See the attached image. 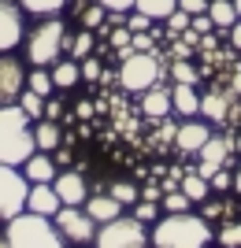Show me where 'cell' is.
Masks as SVG:
<instances>
[{"mask_svg":"<svg viewBox=\"0 0 241 248\" xmlns=\"http://www.w3.org/2000/svg\"><path fill=\"white\" fill-rule=\"evenodd\" d=\"M234 8H238V19H241V0H234Z\"/></svg>","mask_w":241,"mask_h":248,"instance_id":"f907efd6","label":"cell"},{"mask_svg":"<svg viewBox=\"0 0 241 248\" xmlns=\"http://www.w3.org/2000/svg\"><path fill=\"white\" fill-rule=\"evenodd\" d=\"M22 45H26V63H33V67H52V63H60L63 52L71 48V33L63 26V19L45 15V22L33 26Z\"/></svg>","mask_w":241,"mask_h":248,"instance_id":"3957f363","label":"cell"},{"mask_svg":"<svg viewBox=\"0 0 241 248\" xmlns=\"http://www.w3.org/2000/svg\"><path fill=\"white\" fill-rule=\"evenodd\" d=\"M204 218H208V222L211 218H226V204H223V200H211V204L204 207Z\"/></svg>","mask_w":241,"mask_h":248,"instance_id":"7bdbcfd3","label":"cell"},{"mask_svg":"<svg viewBox=\"0 0 241 248\" xmlns=\"http://www.w3.org/2000/svg\"><path fill=\"white\" fill-rule=\"evenodd\" d=\"M211 189H215V193H226V189H234V174L226 170V167L211 174Z\"/></svg>","mask_w":241,"mask_h":248,"instance_id":"74e56055","label":"cell"},{"mask_svg":"<svg viewBox=\"0 0 241 248\" xmlns=\"http://www.w3.org/2000/svg\"><path fill=\"white\" fill-rule=\"evenodd\" d=\"M171 78H175V82H182V85H197V82H200L197 67H189V63H182V60L171 63Z\"/></svg>","mask_w":241,"mask_h":248,"instance_id":"d6a6232c","label":"cell"},{"mask_svg":"<svg viewBox=\"0 0 241 248\" xmlns=\"http://www.w3.org/2000/svg\"><path fill=\"white\" fill-rule=\"evenodd\" d=\"M89 115H93V104L82 100V104H78V119H89Z\"/></svg>","mask_w":241,"mask_h":248,"instance_id":"7dc6e473","label":"cell"},{"mask_svg":"<svg viewBox=\"0 0 241 248\" xmlns=\"http://www.w3.org/2000/svg\"><path fill=\"white\" fill-rule=\"evenodd\" d=\"M171 104H175V115H182V119L200 115V93H197V85L175 82V89H171Z\"/></svg>","mask_w":241,"mask_h":248,"instance_id":"e0dca14e","label":"cell"},{"mask_svg":"<svg viewBox=\"0 0 241 248\" xmlns=\"http://www.w3.org/2000/svg\"><path fill=\"white\" fill-rule=\"evenodd\" d=\"M134 218H141L145 226H148V222H156V218H160L156 200H137V204H134Z\"/></svg>","mask_w":241,"mask_h":248,"instance_id":"d590c367","label":"cell"},{"mask_svg":"<svg viewBox=\"0 0 241 248\" xmlns=\"http://www.w3.org/2000/svg\"><path fill=\"white\" fill-rule=\"evenodd\" d=\"M82 78H85V82L104 78V67H100V60H96V56H85V60H82Z\"/></svg>","mask_w":241,"mask_h":248,"instance_id":"8d00e7d4","label":"cell"},{"mask_svg":"<svg viewBox=\"0 0 241 248\" xmlns=\"http://www.w3.org/2000/svg\"><path fill=\"white\" fill-rule=\"evenodd\" d=\"M230 152H234V141H226V137H208L204 141V148H200V167H197V174H204L211 182V174L215 170H223V167L230 163Z\"/></svg>","mask_w":241,"mask_h":248,"instance_id":"8fae6325","label":"cell"},{"mask_svg":"<svg viewBox=\"0 0 241 248\" xmlns=\"http://www.w3.org/2000/svg\"><path fill=\"white\" fill-rule=\"evenodd\" d=\"M60 115H63V100H56V96H45V119H52V123H56Z\"/></svg>","mask_w":241,"mask_h":248,"instance_id":"b9f144b4","label":"cell"},{"mask_svg":"<svg viewBox=\"0 0 241 248\" xmlns=\"http://www.w3.org/2000/svg\"><path fill=\"white\" fill-rule=\"evenodd\" d=\"M208 137H211L208 123H182L178 130H175V148H178L182 155H197Z\"/></svg>","mask_w":241,"mask_h":248,"instance_id":"4fadbf2b","label":"cell"},{"mask_svg":"<svg viewBox=\"0 0 241 248\" xmlns=\"http://www.w3.org/2000/svg\"><path fill=\"white\" fill-rule=\"evenodd\" d=\"M26 89H33V93H41V96H52L56 93L52 71H48V67H33V71L26 74Z\"/></svg>","mask_w":241,"mask_h":248,"instance_id":"d4e9b609","label":"cell"},{"mask_svg":"<svg viewBox=\"0 0 241 248\" xmlns=\"http://www.w3.org/2000/svg\"><path fill=\"white\" fill-rule=\"evenodd\" d=\"M60 207H63V200H60V193H56L52 182H33V186H30V197H26V211L52 218Z\"/></svg>","mask_w":241,"mask_h":248,"instance_id":"7c38bea8","label":"cell"},{"mask_svg":"<svg viewBox=\"0 0 241 248\" xmlns=\"http://www.w3.org/2000/svg\"><path fill=\"white\" fill-rule=\"evenodd\" d=\"M234 193H238V197H241V167H238V170H234Z\"/></svg>","mask_w":241,"mask_h":248,"instance_id":"c3c4849f","label":"cell"},{"mask_svg":"<svg viewBox=\"0 0 241 248\" xmlns=\"http://www.w3.org/2000/svg\"><path fill=\"white\" fill-rule=\"evenodd\" d=\"M4 237H8V248H67L52 218L33 215V211H22V215L11 218Z\"/></svg>","mask_w":241,"mask_h":248,"instance_id":"277c9868","label":"cell"},{"mask_svg":"<svg viewBox=\"0 0 241 248\" xmlns=\"http://www.w3.org/2000/svg\"><path fill=\"white\" fill-rule=\"evenodd\" d=\"M182 193H186L193 204H200V200H208V197H211V182H208L204 174H197V170H193V174L182 178Z\"/></svg>","mask_w":241,"mask_h":248,"instance_id":"603a6c76","label":"cell"},{"mask_svg":"<svg viewBox=\"0 0 241 248\" xmlns=\"http://www.w3.org/2000/svg\"><path fill=\"white\" fill-rule=\"evenodd\" d=\"M56 193H60L63 204H78L82 207L85 200H89V189H85V178L82 174H74V170H63V174H56Z\"/></svg>","mask_w":241,"mask_h":248,"instance_id":"9a60e30c","label":"cell"},{"mask_svg":"<svg viewBox=\"0 0 241 248\" xmlns=\"http://www.w3.org/2000/svg\"><path fill=\"white\" fill-rule=\"evenodd\" d=\"M112 197H115L123 207H134L137 200H141V189H137L134 182H112Z\"/></svg>","mask_w":241,"mask_h":248,"instance_id":"4dcf8cb0","label":"cell"},{"mask_svg":"<svg viewBox=\"0 0 241 248\" xmlns=\"http://www.w3.org/2000/svg\"><path fill=\"white\" fill-rule=\"evenodd\" d=\"M96 4H104L108 11H130L134 8V0H96Z\"/></svg>","mask_w":241,"mask_h":248,"instance_id":"ee69618b","label":"cell"},{"mask_svg":"<svg viewBox=\"0 0 241 248\" xmlns=\"http://www.w3.org/2000/svg\"><path fill=\"white\" fill-rule=\"evenodd\" d=\"M208 245H211V222L204 215L175 211V215L156 218V226H152V248H208Z\"/></svg>","mask_w":241,"mask_h":248,"instance_id":"6da1fadb","label":"cell"},{"mask_svg":"<svg viewBox=\"0 0 241 248\" xmlns=\"http://www.w3.org/2000/svg\"><path fill=\"white\" fill-rule=\"evenodd\" d=\"M215 22H211V15L204 11V15H193V22H189V33H208Z\"/></svg>","mask_w":241,"mask_h":248,"instance_id":"f35d334b","label":"cell"},{"mask_svg":"<svg viewBox=\"0 0 241 248\" xmlns=\"http://www.w3.org/2000/svg\"><path fill=\"white\" fill-rule=\"evenodd\" d=\"M15 104H19L22 111L30 115L33 123H37V119H45V96H41V93H33V89H22V96H19Z\"/></svg>","mask_w":241,"mask_h":248,"instance_id":"83f0119b","label":"cell"},{"mask_svg":"<svg viewBox=\"0 0 241 248\" xmlns=\"http://www.w3.org/2000/svg\"><path fill=\"white\" fill-rule=\"evenodd\" d=\"M130 48L134 52H156V45H152L148 33H134V37H130Z\"/></svg>","mask_w":241,"mask_h":248,"instance_id":"ab89813d","label":"cell"},{"mask_svg":"<svg viewBox=\"0 0 241 248\" xmlns=\"http://www.w3.org/2000/svg\"><path fill=\"white\" fill-rule=\"evenodd\" d=\"M208 15H211V22H215L219 30H230L234 22H238V8H234V0H211Z\"/></svg>","mask_w":241,"mask_h":248,"instance_id":"7402d4cb","label":"cell"},{"mask_svg":"<svg viewBox=\"0 0 241 248\" xmlns=\"http://www.w3.org/2000/svg\"><path fill=\"white\" fill-rule=\"evenodd\" d=\"M93 37H96L93 30H78V33L71 37V48H67V56H71V60H78V63H82L85 56H93Z\"/></svg>","mask_w":241,"mask_h":248,"instance_id":"484cf974","label":"cell"},{"mask_svg":"<svg viewBox=\"0 0 241 248\" xmlns=\"http://www.w3.org/2000/svg\"><path fill=\"white\" fill-rule=\"evenodd\" d=\"M26 197H30V178L19 167L0 163V222H11L15 215H22Z\"/></svg>","mask_w":241,"mask_h":248,"instance_id":"52a82bcc","label":"cell"},{"mask_svg":"<svg viewBox=\"0 0 241 248\" xmlns=\"http://www.w3.org/2000/svg\"><path fill=\"white\" fill-rule=\"evenodd\" d=\"M82 207H85V211H89V215L96 218V226H104V222H112V218H119V215H123V204H119V200L112 197V193H104V197H89Z\"/></svg>","mask_w":241,"mask_h":248,"instance_id":"ac0fdd59","label":"cell"},{"mask_svg":"<svg viewBox=\"0 0 241 248\" xmlns=\"http://www.w3.org/2000/svg\"><path fill=\"white\" fill-rule=\"evenodd\" d=\"M60 123H52V119H37V126H33V141H37V152H56L60 148Z\"/></svg>","mask_w":241,"mask_h":248,"instance_id":"ffe728a7","label":"cell"},{"mask_svg":"<svg viewBox=\"0 0 241 248\" xmlns=\"http://www.w3.org/2000/svg\"><path fill=\"white\" fill-rule=\"evenodd\" d=\"M208 4H211V0H178V8L189 11V15H204V11H208Z\"/></svg>","mask_w":241,"mask_h":248,"instance_id":"60d3db41","label":"cell"},{"mask_svg":"<svg viewBox=\"0 0 241 248\" xmlns=\"http://www.w3.org/2000/svg\"><path fill=\"white\" fill-rule=\"evenodd\" d=\"M30 123L33 119L22 111L19 104H0V163L22 167L33 152H37Z\"/></svg>","mask_w":241,"mask_h":248,"instance_id":"7a4b0ae2","label":"cell"},{"mask_svg":"<svg viewBox=\"0 0 241 248\" xmlns=\"http://www.w3.org/2000/svg\"><path fill=\"white\" fill-rule=\"evenodd\" d=\"M148 26H152V19H148L145 11H137V8L126 11V30H130V33H145Z\"/></svg>","mask_w":241,"mask_h":248,"instance_id":"e575fe53","label":"cell"},{"mask_svg":"<svg viewBox=\"0 0 241 248\" xmlns=\"http://www.w3.org/2000/svg\"><path fill=\"white\" fill-rule=\"evenodd\" d=\"M22 174L30 178V186H33V182H56V163L45 152H33L30 159L22 163Z\"/></svg>","mask_w":241,"mask_h":248,"instance_id":"d6986e66","label":"cell"},{"mask_svg":"<svg viewBox=\"0 0 241 248\" xmlns=\"http://www.w3.org/2000/svg\"><path fill=\"white\" fill-rule=\"evenodd\" d=\"M52 82H56V89H74L82 82V63L71 60V56L63 63H52Z\"/></svg>","mask_w":241,"mask_h":248,"instance_id":"44dd1931","label":"cell"},{"mask_svg":"<svg viewBox=\"0 0 241 248\" xmlns=\"http://www.w3.org/2000/svg\"><path fill=\"white\" fill-rule=\"evenodd\" d=\"M134 8H137V11H145L152 22H163L171 11L178 8V0H134Z\"/></svg>","mask_w":241,"mask_h":248,"instance_id":"cb8c5ba5","label":"cell"},{"mask_svg":"<svg viewBox=\"0 0 241 248\" xmlns=\"http://www.w3.org/2000/svg\"><path fill=\"white\" fill-rule=\"evenodd\" d=\"M26 41V26H22V8L19 0H0V52H15Z\"/></svg>","mask_w":241,"mask_h":248,"instance_id":"9c48e42d","label":"cell"},{"mask_svg":"<svg viewBox=\"0 0 241 248\" xmlns=\"http://www.w3.org/2000/svg\"><path fill=\"white\" fill-rule=\"evenodd\" d=\"M141 111L148 115V119H167L171 111H175V104H171V89H163V85H152V89H145L141 93Z\"/></svg>","mask_w":241,"mask_h":248,"instance_id":"2e32d148","label":"cell"},{"mask_svg":"<svg viewBox=\"0 0 241 248\" xmlns=\"http://www.w3.org/2000/svg\"><path fill=\"white\" fill-rule=\"evenodd\" d=\"M226 33H230V45H234V48L241 52V19L234 22V26H230V30H226Z\"/></svg>","mask_w":241,"mask_h":248,"instance_id":"bcb514c9","label":"cell"},{"mask_svg":"<svg viewBox=\"0 0 241 248\" xmlns=\"http://www.w3.org/2000/svg\"><path fill=\"white\" fill-rule=\"evenodd\" d=\"M160 197H163V189H160V186H145V189H141V200H156V204H160Z\"/></svg>","mask_w":241,"mask_h":248,"instance_id":"f6af8a7d","label":"cell"},{"mask_svg":"<svg viewBox=\"0 0 241 248\" xmlns=\"http://www.w3.org/2000/svg\"><path fill=\"white\" fill-rule=\"evenodd\" d=\"M96 248H148L152 245V237H148V230L141 218L134 215H119L112 218V222H104V226L96 230Z\"/></svg>","mask_w":241,"mask_h":248,"instance_id":"5b68a950","label":"cell"},{"mask_svg":"<svg viewBox=\"0 0 241 248\" xmlns=\"http://www.w3.org/2000/svg\"><path fill=\"white\" fill-rule=\"evenodd\" d=\"M52 222H56V230L63 233V241L67 245H78V248H85V245H93L96 241V218L85 211V207H78V204H63L60 211L52 215Z\"/></svg>","mask_w":241,"mask_h":248,"instance_id":"ba28073f","label":"cell"},{"mask_svg":"<svg viewBox=\"0 0 241 248\" xmlns=\"http://www.w3.org/2000/svg\"><path fill=\"white\" fill-rule=\"evenodd\" d=\"M215 245H223V248H241V222H223L219 226V233H215Z\"/></svg>","mask_w":241,"mask_h":248,"instance_id":"1f68e13d","label":"cell"},{"mask_svg":"<svg viewBox=\"0 0 241 248\" xmlns=\"http://www.w3.org/2000/svg\"><path fill=\"white\" fill-rule=\"evenodd\" d=\"M189 204H193V200L182 193V186H178V189H167V193L160 197V207H163L167 215H175V211H189Z\"/></svg>","mask_w":241,"mask_h":248,"instance_id":"f546056e","label":"cell"},{"mask_svg":"<svg viewBox=\"0 0 241 248\" xmlns=\"http://www.w3.org/2000/svg\"><path fill=\"white\" fill-rule=\"evenodd\" d=\"M104 19H108V8L104 4H85L82 8V15H78V22H82V30H100V26H104Z\"/></svg>","mask_w":241,"mask_h":248,"instance_id":"4316f807","label":"cell"},{"mask_svg":"<svg viewBox=\"0 0 241 248\" xmlns=\"http://www.w3.org/2000/svg\"><path fill=\"white\" fill-rule=\"evenodd\" d=\"M19 8L30 15H60L67 8V0H19Z\"/></svg>","mask_w":241,"mask_h":248,"instance_id":"f1b7e54d","label":"cell"},{"mask_svg":"<svg viewBox=\"0 0 241 248\" xmlns=\"http://www.w3.org/2000/svg\"><path fill=\"white\" fill-rule=\"evenodd\" d=\"M200 115L211 123H226L234 115V89H211L208 96H200Z\"/></svg>","mask_w":241,"mask_h":248,"instance_id":"5bb4252c","label":"cell"},{"mask_svg":"<svg viewBox=\"0 0 241 248\" xmlns=\"http://www.w3.org/2000/svg\"><path fill=\"white\" fill-rule=\"evenodd\" d=\"M234 93H241V74H238V78H234Z\"/></svg>","mask_w":241,"mask_h":248,"instance_id":"681fc988","label":"cell"},{"mask_svg":"<svg viewBox=\"0 0 241 248\" xmlns=\"http://www.w3.org/2000/svg\"><path fill=\"white\" fill-rule=\"evenodd\" d=\"M160 56L156 52H130L123 63H119V85H123L126 93H145L152 85L160 82Z\"/></svg>","mask_w":241,"mask_h":248,"instance_id":"8992f818","label":"cell"},{"mask_svg":"<svg viewBox=\"0 0 241 248\" xmlns=\"http://www.w3.org/2000/svg\"><path fill=\"white\" fill-rule=\"evenodd\" d=\"M163 22H167V30H171V33H186V30H189V22H193V15H189V11H182V8H175Z\"/></svg>","mask_w":241,"mask_h":248,"instance_id":"836d02e7","label":"cell"},{"mask_svg":"<svg viewBox=\"0 0 241 248\" xmlns=\"http://www.w3.org/2000/svg\"><path fill=\"white\" fill-rule=\"evenodd\" d=\"M26 89V67L11 52H0V104H15Z\"/></svg>","mask_w":241,"mask_h":248,"instance_id":"30bf717a","label":"cell"}]
</instances>
